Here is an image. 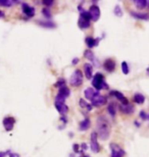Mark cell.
<instances>
[{
	"instance_id": "obj_18",
	"label": "cell",
	"mask_w": 149,
	"mask_h": 157,
	"mask_svg": "<svg viewBox=\"0 0 149 157\" xmlns=\"http://www.w3.org/2000/svg\"><path fill=\"white\" fill-rule=\"evenodd\" d=\"M99 39H95L93 37H87L86 40H85V42H86V45L89 47V48H93V47H96L98 45V43H99Z\"/></svg>"
},
{
	"instance_id": "obj_35",
	"label": "cell",
	"mask_w": 149,
	"mask_h": 157,
	"mask_svg": "<svg viewBox=\"0 0 149 157\" xmlns=\"http://www.w3.org/2000/svg\"><path fill=\"white\" fill-rule=\"evenodd\" d=\"M9 153H10V151H9V150H7V151L0 152V157H5L6 155H9Z\"/></svg>"
},
{
	"instance_id": "obj_16",
	"label": "cell",
	"mask_w": 149,
	"mask_h": 157,
	"mask_svg": "<svg viewBox=\"0 0 149 157\" xmlns=\"http://www.w3.org/2000/svg\"><path fill=\"white\" fill-rule=\"evenodd\" d=\"M54 105H55V108L59 113L61 114H65L66 112L69 111V107L68 105H65V103H58V102H54Z\"/></svg>"
},
{
	"instance_id": "obj_38",
	"label": "cell",
	"mask_w": 149,
	"mask_h": 157,
	"mask_svg": "<svg viewBox=\"0 0 149 157\" xmlns=\"http://www.w3.org/2000/svg\"><path fill=\"white\" fill-rule=\"evenodd\" d=\"M81 147H82V150H83V151H84V150H87V145H86V144H85V143L82 144Z\"/></svg>"
},
{
	"instance_id": "obj_25",
	"label": "cell",
	"mask_w": 149,
	"mask_h": 157,
	"mask_svg": "<svg viewBox=\"0 0 149 157\" xmlns=\"http://www.w3.org/2000/svg\"><path fill=\"white\" fill-rule=\"evenodd\" d=\"M107 112L112 115V117H116V104L115 103H109L108 106H107Z\"/></svg>"
},
{
	"instance_id": "obj_9",
	"label": "cell",
	"mask_w": 149,
	"mask_h": 157,
	"mask_svg": "<svg viewBox=\"0 0 149 157\" xmlns=\"http://www.w3.org/2000/svg\"><path fill=\"white\" fill-rule=\"evenodd\" d=\"M116 61L113 60L112 58H107L105 61H104L103 63V67L105 68L106 71H108V73H112L113 71L116 70Z\"/></svg>"
},
{
	"instance_id": "obj_14",
	"label": "cell",
	"mask_w": 149,
	"mask_h": 157,
	"mask_svg": "<svg viewBox=\"0 0 149 157\" xmlns=\"http://www.w3.org/2000/svg\"><path fill=\"white\" fill-rule=\"evenodd\" d=\"M78 26L80 27V29H82V30L89 29L90 21L86 20V18H84L83 17H81V15H80V18H79V21H78Z\"/></svg>"
},
{
	"instance_id": "obj_19",
	"label": "cell",
	"mask_w": 149,
	"mask_h": 157,
	"mask_svg": "<svg viewBox=\"0 0 149 157\" xmlns=\"http://www.w3.org/2000/svg\"><path fill=\"white\" fill-rule=\"evenodd\" d=\"M37 24L39 25V26L43 27V28H47V29H54L56 27V25L53 23V21H37Z\"/></svg>"
},
{
	"instance_id": "obj_3",
	"label": "cell",
	"mask_w": 149,
	"mask_h": 157,
	"mask_svg": "<svg viewBox=\"0 0 149 157\" xmlns=\"http://www.w3.org/2000/svg\"><path fill=\"white\" fill-rule=\"evenodd\" d=\"M69 83L74 87H80L83 84V73L80 70H76L69 78Z\"/></svg>"
},
{
	"instance_id": "obj_21",
	"label": "cell",
	"mask_w": 149,
	"mask_h": 157,
	"mask_svg": "<svg viewBox=\"0 0 149 157\" xmlns=\"http://www.w3.org/2000/svg\"><path fill=\"white\" fill-rule=\"evenodd\" d=\"M90 124H91V121L88 117L83 119V121L80 122V130L81 131H87L88 128H90Z\"/></svg>"
},
{
	"instance_id": "obj_17",
	"label": "cell",
	"mask_w": 149,
	"mask_h": 157,
	"mask_svg": "<svg viewBox=\"0 0 149 157\" xmlns=\"http://www.w3.org/2000/svg\"><path fill=\"white\" fill-rule=\"evenodd\" d=\"M130 14H131L133 17H135L136 20H144V21L149 20V14L148 13H141V12L131 11L130 12Z\"/></svg>"
},
{
	"instance_id": "obj_11",
	"label": "cell",
	"mask_w": 149,
	"mask_h": 157,
	"mask_svg": "<svg viewBox=\"0 0 149 157\" xmlns=\"http://www.w3.org/2000/svg\"><path fill=\"white\" fill-rule=\"evenodd\" d=\"M98 94H100L99 93V91H96L94 89V88H87L86 90H85V92H84V95L85 97L88 99V100H93L94 97H96Z\"/></svg>"
},
{
	"instance_id": "obj_40",
	"label": "cell",
	"mask_w": 149,
	"mask_h": 157,
	"mask_svg": "<svg viewBox=\"0 0 149 157\" xmlns=\"http://www.w3.org/2000/svg\"><path fill=\"white\" fill-rule=\"evenodd\" d=\"M2 17H4V12L0 10V18H2Z\"/></svg>"
},
{
	"instance_id": "obj_12",
	"label": "cell",
	"mask_w": 149,
	"mask_h": 157,
	"mask_svg": "<svg viewBox=\"0 0 149 157\" xmlns=\"http://www.w3.org/2000/svg\"><path fill=\"white\" fill-rule=\"evenodd\" d=\"M110 95L113 96V97H116V98L118 99V100H120V101L123 103V105H128L129 104L128 99H127L122 93L119 92V91H112V92H110Z\"/></svg>"
},
{
	"instance_id": "obj_41",
	"label": "cell",
	"mask_w": 149,
	"mask_h": 157,
	"mask_svg": "<svg viewBox=\"0 0 149 157\" xmlns=\"http://www.w3.org/2000/svg\"><path fill=\"white\" fill-rule=\"evenodd\" d=\"M147 73H148V75H149V67L147 68Z\"/></svg>"
},
{
	"instance_id": "obj_26",
	"label": "cell",
	"mask_w": 149,
	"mask_h": 157,
	"mask_svg": "<svg viewBox=\"0 0 149 157\" xmlns=\"http://www.w3.org/2000/svg\"><path fill=\"white\" fill-rule=\"evenodd\" d=\"M84 56L86 58H88L89 60H91L92 62H96V58H95V55L94 53L91 51V50H86L84 53Z\"/></svg>"
},
{
	"instance_id": "obj_8",
	"label": "cell",
	"mask_w": 149,
	"mask_h": 157,
	"mask_svg": "<svg viewBox=\"0 0 149 157\" xmlns=\"http://www.w3.org/2000/svg\"><path fill=\"white\" fill-rule=\"evenodd\" d=\"M106 101L107 100L105 96H102V95H100V94H98L96 97H94L93 100H91V103L95 107H100V106L105 104Z\"/></svg>"
},
{
	"instance_id": "obj_37",
	"label": "cell",
	"mask_w": 149,
	"mask_h": 157,
	"mask_svg": "<svg viewBox=\"0 0 149 157\" xmlns=\"http://www.w3.org/2000/svg\"><path fill=\"white\" fill-rule=\"evenodd\" d=\"M9 157H20V155L17 154V153H9Z\"/></svg>"
},
{
	"instance_id": "obj_5",
	"label": "cell",
	"mask_w": 149,
	"mask_h": 157,
	"mask_svg": "<svg viewBox=\"0 0 149 157\" xmlns=\"http://www.w3.org/2000/svg\"><path fill=\"white\" fill-rule=\"evenodd\" d=\"M97 138H98V136H97L96 132H94V133L91 134V136H90V148L94 153H98L100 151V147H99V144H98V142H97Z\"/></svg>"
},
{
	"instance_id": "obj_28",
	"label": "cell",
	"mask_w": 149,
	"mask_h": 157,
	"mask_svg": "<svg viewBox=\"0 0 149 157\" xmlns=\"http://www.w3.org/2000/svg\"><path fill=\"white\" fill-rule=\"evenodd\" d=\"M120 67H122V71L124 73V75H128L130 73L129 65H128V63H127L126 61H123L122 64H120Z\"/></svg>"
},
{
	"instance_id": "obj_2",
	"label": "cell",
	"mask_w": 149,
	"mask_h": 157,
	"mask_svg": "<svg viewBox=\"0 0 149 157\" xmlns=\"http://www.w3.org/2000/svg\"><path fill=\"white\" fill-rule=\"evenodd\" d=\"M92 85L96 89V91H100L101 89H108V85L104 82V77L102 74L97 73L92 78Z\"/></svg>"
},
{
	"instance_id": "obj_34",
	"label": "cell",
	"mask_w": 149,
	"mask_h": 157,
	"mask_svg": "<svg viewBox=\"0 0 149 157\" xmlns=\"http://www.w3.org/2000/svg\"><path fill=\"white\" fill-rule=\"evenodd\" d=\"M73 149H74L75 153H80V150H79V145H78V144H74V145H73Z\"/></svg>"
},
{
	"instance_id": "obj_31",
	"label": "cell",
	"mask_w": 149,
	"mask_h": 157,
	"mask_svg": "<svg viewBox=\"0 0 149 157\" xmlns=\"http://www.w3.org/2000/svg\"><path fill=\"white\" fill-rule=\"evenodd\" d=\"M54 86H55V87H57V88H61V87H63V86H65V81L63 80V78H59V80L55 83Z\"/></svg>"
},
{
	"instance_id": "obj_10",
	"label": "cell",
	"mask_w": 149,
	"mask_h": 157,
	"mask_svg": "<svg viewBox=\"0 0 149 157\" xmlns=\"http://www.w3.org/2000/svg\"><path fill=\"white\" fill-rule=\"evenodd\" d=\"M22 9H23V12L28 17H33L35 15V8L30 6L29 4H27V3L22 4Z\"/></svg>"
},
{
	"instance_id": "obj_32",
	"label": "cell",
	"mask_w": 149,
	"mask_h": 157,
	"mask_svg": "<svg viewBox=\"0 0 149 157\" xmlns=\"http://www.w3.org/2000/svg\"><path fill=\"white\" fill-rule=\"evenodd\" d=\"M65 98L62 96H60L59 94H57V95L55 96V102H58V103H65Z\"/></svg>"
},
{
	"instance_id": "obj_15",
	"label": "cell",
	"mask_w": 149,
	"mask_h": 157,
	"mask_svg": "<svg viewBox=\"0 0 149 157\" xmlns=\"http://www.w3.org/2000/svg\"><path fill=\"white\" fill-rule=\"evenodd\" d=\"M120 110L123 112V113H126V114H131L133 112L135 111V107L131 104H128V105H120Z\"/></svg>"
},
{
	"instance_id": "obj_42",
	"label": "cell",
	"mask_w": 149,
	"mask_h": 157,
	"mask_svg": "<svg viewBox=\"0 0 149 157\" xmlns=\"http://www.w3.org/2000/svg\"><path fill=\"white\" fill-rule=\"evenodd\" d=\"M82 157H90V156H82Z\"/></svg>"
},
{
	"instance_id": "obj_23",
	"label": "cell",
	"mask_w": 149,
	"mask_h": 157,
	"mask_svg": "<svg viewBox=\"0 0 149 157\" xmlns=\"http://www.w3.org/2000/svg\"><path fill=\"white\" fill-rule=\"evenodd\" d=\"M134 101L136 103H138V104H143L145 102V97H144V95H142V94L137 93L134 95Z\"/></svg>"
},
{
	"instance_id": "obj_33",
	"label": "cell",
	"mask_w": 149,
	"mask_h": 157,
	"mask_svg": "<svg viewBox=\"0 0 149 157\" xmlns=\"http://www.w3.org/2000/svg\"><path fill=\"white\" fill-rule=\"evenodd\" d=\"M53 0H42V3L44 5H47V6H50L53 4Z\"/></svg>"
},
{
	"instance_id": "obj_7",
	"label": "cell",
	"mask_w": 149,
	"mask_h": 157,
	"mask_svg": "<svg viewBox=\"0 0 149 157\" xmlns=\"http://www.w3.org/2000/svg\"><path fill=\"white\" fill-rule=\"evenodd\" d=\"M89 13L91 15V20L97 21L100 18V8L97 5H92L89 8Z\"/></svg>"
},
{
	"instance_id": "obj_30",
	"label": "cell",
	"mask_w": 149,
	"mask_h": 157,
	"mask_svg": "<svg viewBox=\"0 0 149 157\" xmlns=\"http://www.w3.org/2000/svg\"><path fill=\"white\" fill-rule=\"evenodd\" d=\"M115 14L116 15V17H120L123 15V12H122V9H120V5H116L115 7Z\"/></svg>"
},
{
	"instance_id": "obj_4",
	"label": "cell",
	"mask_w": 149,
	"mask_h": 157,
	"mask_svg": "<svg viewBox=\"0 0 149 157\" xmlns=\"http://www.w3.org/2000/svg\"><path fill=\"white\" fill-rule=\"evenodd\" d=\"M109 147H110V149H112V157H124V155L126 154L124 149L119 144L112 143L109 145Z\"/></svg>"
},
{
	"instance_id": "obj_13",
	"label": "cell",
	"mask_w": 149,
	"mask_h": 157,
	"mask_svg": "<svg viewBox=\"0 0 149 157\" xmlns=\"http://www.w3.org/2000/svg\"><path fill=\"white\" fill-rule=\"evenodd\" d=\"M84 73L88 80L93 78V65L91 63H85L84 64Z\"/></svg>"
},
{
	"instance_id": "obj_27",
	"label": "cell",
	"mask_w": 149,
	"mask_h": 157,
	"mask_svg": "<svg viewBox=\"0 0 149 157\" xmlns=\"http://www.w3.org/2000/svg\"><path fill=\"white\" fill-rule=\"evenodd\" d=\"M79 104H80V106H81L82 108H86L88 111L92 110V105L88 104V103L85 101V100H83V99H80V101H79Z\"/></svg>"
},
{
	"instance_id": "obj_36",
	"label": "cell",
	"mask_w": 149,
	"mask_h": 157,
	"mask_svg": "<svg viewBox=\"0 0 149 157\" xmlns=\"http://www.w3.org/2000/svg\"><path fill=\"white\" fill-rule=\"evenodd\" d=\"M140 117H141L142 119H147V114L145 113L144 111H141V112H140Z\"/></svg>"
},
{
	"instance_id": "obj_20",
	"label": "cell",
	"mask_w": 149,
	"mask_h": 157,
	"mask_svg": "<svg viewBox=\"0 0 149 157\" xmlns=\"http://www.w3.org/2000/svg\"><path fill=\"white\" fill-rule=\"evenodd\" d=\"M133 2L138 9H143L147 7V5L149 4V1H147V0H134Z\"/></svg>"
},
{
	"instance_id": "obj_6",
	"label": "cell",
	"mask_w": 149,
	"mask_h": 157,
	"mask_svg": "<svg viewBox=\"0 0 149 157\" xmlns=\"http://www.w3.org/2000/svg\"><path fill=\"white\" fill-rule=\"evenodd\" d=\"M14 124H15V118L12 117H6L3 119V127H4L6 132L12 131V128L14 127Z\"/></svg>"
},
{
	"instance_id": "obj_39",
	"label": "cell",
	"mask_w": 149,
	"mask_h": 157,
	"mask_svg": "<svg viewBox=\"0 0 149 157\" xmlns=\"http://www.w3.org/2000/svg\"><path fill=\"white\" fill-rule=\"evenodd\" d=\"M78 62H79V58H75L74 60H73V62H72V63H73V64H77Z\"/></svg>"
},
{
	"instance_id": "obj_29",
	"label": "cell",
	"mask_w": 149,
	"mask_h": 157,
	"mask_svg": "<svg viewBox=\"0 0 149 157\" xmlns=\"http://www.w3.org/2000/svg\"><path fill=\"white\" fill-rule=\"evenodd\" d=\"M42 13H43L44 17H47V18H51V17H52L51 12H50V10H49L48 8H43V9H42Z\"/></svg>"
},
{
	"instance_id": "obj_24",
	"label": "cell",
	"mask_w": 149,
	"mask_h": 157,
	"mask_svg": "<svg viewBox=\"0 0 149 157\" xmlns=\"http://www.w3.org/2000/svg\"><path fill=\"white\" fill-rule=\"evenodd\" d=\"M20 1H14V0H0V5L4 6V7H10L15 3H18Z\"/></svg>"
},
{
	"instance_id": "obj_1",
	"label": "cell",
	"mask_w": 149,
	"mask_h": 157,
	"mask_svg": "<svg viewBox=\"0 0 149 157\" xmlns=\"http://www.w3.org/2000/svg\"><path fill=\"white\" fill-rule=\"evenodd\" d=\"M96 134L99 136L101 140L105 141L109 138L112 127H110L109 121L104 115H100L96 119Z\"/></svg>"
},
{
	"instance_id": "obj_22",
	"label": "cell",
	"mask_w": 149,
	"mask_h": 157,
	"mask_svg": "<svg viewBox=\"0 0 149 157\" xmlns=\"http://www.w3.org/2000/svg\"><path fill=\"white\" fill-rule=\"evenodd\" d=\"M58 94H59L60 96H62V97H65V98H66V97H69V95H71V90H69L66 86H63L61 88H59Z\"/></svg>"
}]
</instances>
